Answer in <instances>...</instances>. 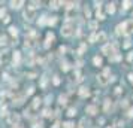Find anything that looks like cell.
<instances>
[{"label": "cell", "instance_id": "obj_1", "mask_svg": "<svg viewBox=\"0 0 133 128\" xmlns=\"http://www.w3.org/2000/svg\"><path fill=\"white\" fill-rule=\"evenodd\" d=\"M109 73H111V70L106 67V69H103V73H100V75L97 76V81H99L100 85H108L109 83V79H111Z\"/></svg>", "mask_w": 133, "mask_h": 128}, {"label": "cell", "instance_id": "obj_2", "mask_svg": "<svg viewBox=\"0 0 133 128\" xmlns=\"http://www.w3.org/2000/svg\"><path fill=\"white\" fill-rule=\"evenodd\" d=\"M61 34L64 36V37H69V36L73 34V25L70 23H66L63 27H61Z\"/></svg>", "mask_w": 133, "mask_h": 128}, {"label": "cell", "instance_id": "obj_3", "mask_svg": "<svg viewBox=\"0 0 133 128\" xmlns=\"http://www.w3.org/2000/svg\"><path fill=\"white\" fill-rule=\"evenodd\" d=\"M24 16H26V20L33 21V20H34V16H36V11H34L33 8H30V6H27L26 11H24Z\"/></svg>", "mask_w": 133, "mask_h": 128}, {"label": "cell", "instance_id": "obj_4", "mask_svg": "<svg viewBox=\"0 0 133 128\" xmlns=\"http://www.w3.org/2000/svg\"><path fill=\"white\" fill-rule=\"evenodd\" d=\"M6 119L12 125H18V124H20V115H16V113H8L6 115Z\"/></svg>", "mask_w": 133, "mask_h": 128}, {"label": "cell", "instance_id": "obj_5", "mask_svg": "<svg viewBox=\"0 0 133 128\" xmlns=\"http://www.w3.org/2000/svg\"><path fill=\"white\" fill-rule=\"evenodd\" d=\"M8 63H9V54H8V51H3L2 54H0V64L6 66Z\"/></svg>", "mask_w": 133, "mask_h": 128}, {"label": "cell", "instance_id": "obj_6", "mask_svg": "<svg viewBox=\"0 0 133 128\" xmlns=\"http://www.w3.org/2000/svg\"><path fill=\"white\" fill-rule=\"evenodd\" d=\"M132 33H133V20L126 21V25H124V34H132Z\"/></svg>", "mask_w": 133, "mask_h": 128}, {"label": "cell", "instance_id": "obj_7", "mask_svg": "<svg viewBox=\"0 0 133 128\" xmlns=\"http://www.w3.org/2000/svg\"><path fill=\"white\" fill-rule=\"evenodd\" d=\"M36 37H30V36H26V43H24V46L26 48H33L34 45H36Z\"/></svg>", "mask_w": 133, "mask_h": 128}, {"label": "cell", "instance_id": "obj_8", "mask_svg": "<svg viewBox=\"0 0 133 128\" xmlns=\"http://www.w3.org/2000/svg\"><path fill=\"white\" fill-rule=\"evenodd\" d=\"M85 112H87L88 115H96V113H97V107L94 106V104H90V106L85 107Z\"/></svg>", "mask_w": 133, "mask_h": 128}, {"label": "cell", "instance_id": "obj_9", "mask_svg": "<svg viewBox=\"0 0 133 128\" xmlns=\"http://www.w3.org/2000/svg\"><path fill=\"white\" fill-rule=\"evenodd\" d=\"M106 39H108V37H106V33H105V31H100V33L97 34V40H96V42L105 43V42H106Z\"/></svg>", "mask_w": 133, "mask_h": 128}, {"label": "cell", "instance_id": "obj_10", "mask_svg": "<svg viewBox=\"0 0 133 128\" xmlns=\"http://www.w3.org/2000/svg\"><path fill=\"white\" fill-rule=\"evenodd\" d=\"M78 93H79V95H81V97H88L90 91H88V88H85V86H81Z\"/></svg>", "mask_w": 133, "mask_h": 128}, {"label": "cell", "instance_id": "obj_11", "mask_svg": "<svg viewBox=\"0 0 133 128\" xmlns=\"http://www.w3.org/2000/svg\"><path fill=\"white\" fill-rule=\"evenodd\" d=\"M41 103H42V100L39 97H34L33 98V103H31V109H37V107L41 106Z\"/></svg>", "mask_w": 133, "mask_h": 128}, {"label": "cell", "instance_id": "obj_12", "mask_svg": "<svg viewBox=\"0 0 133 128\" xmlns=\"http://www.w3.org/2000/svg\"><path fill=\"white\" fill-rule=\"evenodd\" d=\"M20 60H21V55H20V52H14V57H12V61H14V64L16 66L18 63H20Z\"/></svg>", "mask_w": 133, "mask_h": 128}, {"label": "cell", "instance_id": "obj_13", "mask_svg": "<svg viewBox=\"0 0 133 128\" xmlns=\"http://www.w3.org/2000/svg\"><path fill=\"white\" fill-rule=\"evenodd\" d=\"M124 25H126V23H123V24H118V25H117V34H118V36L124 34Z\"/></svg>", "mask_w": 133, "mask_h": 128}, {"label": "cell", "instance_id": "obj_14", "mask_svg": "<svg viewBox=\"0 0 133 128\" xmlns=\"http://www.w3.org/2000/svg\"><path fill=\"white\" fill-rule=\"evenodd\" d=\"M106 12L108 13H114V12H115V3H109L106 6Z\"/></svg>", "mask_w": 133, "mask_h": 128}, {"label": "cell", "instance_id": "obj_15", "mask_svg": "<svg viewBox=\"0 0 133 128\" xmlns=\"http://www.w3.org/2000/svg\"><path fill=\"white\" fill-rule=\"evenodd\" d=\"M132 5H133V2H130V0H126V2H123V12L127 11L129 8H132Z\"/></svg>", "mask_w": 133, "mask_h": 128}, {"label": "cell", "instance_id": "obj_16", "mask_svg": "<svg viewBox=\"0 0 133 128\" xmlns=\"http://www.w3.org/2000/svg\"><path fill=\"white\" fill-rule=\"evenodd\" d=\"M93 63H94V66H97V67H99V66H102V58H100L99 55H96V57L93 58Z\"/></svg>", "mask_w": 133, "mask_h": 128}, {"label": "cell", "instance_id": "obj_17", "mask_svg": "<svg viewBox=\"0 0 133 128\" xmlns=\"http://www.w3.org/2000/svg\"><path fill=\"white\" fill-rule=\"evenodd\" d=\"M21 5H24V2H11V6H12L14 9L21 8Z\"/></svg>", "mask_w": 133, "mask_h": 128}, {"label": "cell", "instance_id": "obj_18", "mask_svg": "<svg viewBox=\"0 0 133 128\" xmlns=\"http://www.w3.org/2000/svg\"><path fill=\"white\" fill-rule=\"evenodd\" d=\"M96 16H97V20H105V15H103V12L100 11V8H97V12H96Z\"/></svg>", "mask_w": 133, "mask_h": 128}, {"label": "cell", "instance_id": "obj_19", "mask_svg": "<svg viewBox=\"0 0 133 128\" xmlns=\"http://www.w3.org/2000/svg\"><path fill=\"white\" fill-rule=\"evenodd\" d=\"M88 27H90L91 30H97V21H90V23H88Z\"/></svg>", "mask_w": 133, "mask_h": 128}, {"label": "cell", "instance_id": "obj_20", "mask_svg": "<svg viewBox=\"0 0 133 128\" xmlns=\"http://www.w3.org/2000/svg\"><path fill=\"white\" fill-rule=\"evenodd\" d=\"M57 23V16H51L49 20H46V24H49V25H54Z\"/></svg>", "mask_w": 133, "mask_h": 128}, {"label": "cell", "instance_id": "obj_21", "mask_svg": "<svg viewBox=\"0 0 133 128\" xmlns=\"http://www.w3.org/2000/svg\"><path fill=\"white\" fill-rule=\"evenodd\" d=\"M9 33L12 34V36H15V37H16V33H18V30H16V27H9Z\"/></svg>", "mask_w": 133, "mask_h": 128}, {"label": "cell", "instance_id": "obj_22", "mask_svg": "<svg viewBox=\"0 0 133 128\" xmlns=\"http://www.w3.org/2000/svg\"><path fill=\"white\" fill-rule=\"evenodd\" d=\"M109 60H111V61H120V60H121V57L118 55V54H115V55H111V57H109Z\"/></svg>", "mask_w": 133, "mask_h": 128}, {"label": "cell", "instance_id": "obj_23", "mask_svg": "<svg viewBox=\"0 0 133 128\" xmlns=\"http://www.w3.org/2000/svg\"><path fill=\"white\" fill-rule=\"evenodd\" d=\"M0 45H8V37L6 36H0Z\"/></svg>", "mask_w": 133, "mask_h": 128}, {"label": "cell", "instance_id": "obj_24", "mask_svg": "<svg viewBox=\"0 0 133 128\" xmlns=\"http://www.w3.org/2000/svg\"><path fill=\"white\" fill-rule=\"evenodd\" d=\"M111 109V100H105V112H109Z\"/></svg>", "mask_w": 133, "mask_h": 128}, {"label": "cell", "instance_id": "obj_25", "mask_svg": "<svg viewBox=\"0 0 133 128\" xmlns=\"http://www.w3.org/2000/svg\"><path fill=\"white\" fill-rule=\"evenodd\" d=\"M59 101H60V104H66V103H67L66 95H60V97H59Z\"/></svg>", "mask_w": 133, "mask_h": 128}, {"label": "cell", "instance_id": "obj_26", "mask_svg": "<svg viewBox=\"0 0 133 128\" xmlns=\"http://www.w3.org/2000/svg\"><path fill=\"white\" fill-rule=\"evenodd\" d=\"M75 76H76V82H81V81H82V75H81L78 70L75 71Z\"/></svg>", "mask_w": 133, "mask_h": 128}, {"label": "cell", "instance_id": "obj_27", "mask_svg": "<svg viewBox=\"0 0 133 128\" xmlns=\"http://www.w3.org/2000/svg\"><path fill=\"white\" fill-rule=\"evenodd\" d=\"M63 128H75V124H72V122H64V124H63Z\"/></svg>", "mask_w": 133, "mask_h": 128}, {"label": "cell", "instance_id": "obj_28", "mask_svg": "<svg viewBox=\"0 0 133 128\" xmlns=\"http://www.w3.org/2000/svg\"><path fill=\"white\" fill-rule=\"evenodd\" d=\"M96 40H97V34H96V33H93V34L90 36V42H91V43H94Z\"/></svg>", "mask_w": 133, "mask_h": 128}, {"label": "cell", "instance_id": "obj_29", "mask_svg": "<svg viewBox=\"0 0 133 128\" xmlns=\"http://www.w3.org/2000/svg\"><path fill=\"white\" fill-rule=\"evenodd\" d=\"M31 128H44V124H42V122H41V121H39V122H34V124H33V127H31Z\"/></svg>", "mask_w": 133, "mask_h": 128}, {"label": "cell", "instance_id": "obj_30", "mask_svg": "<svg viewBox=\"0 0 133 128\" xmlns=\"http://www.w3.org/2000/svg\"><path fill=\"white\" fill-rule=\"evenodd\" d=\"M57 5H61V2H52V3H49V6H51L52 9H57V8H59Z\"/></svg>", "mask_w": 133, "mask_h": 128}, {"label": "cell", "instance_id": "obj_31", "mask_svg": "<svg viewBox=\"0 0 133 128\" xmlns=\"http://www.w3.org/2000/svg\"><path fill=\"white\" fill-rule=\"evenodd\" d=\"M67 115H69V116H75V115H76V110H75V109H69Z\"/></svg>", "mask_w": 133, "mask_h": 128}, {"label": "cell", "instance_id": "obj_32", "mask_svg": "<svg viewBox=\"0 0 133 128\" xmlns=\"http://www.w3.org/2000/svg\"><path fill=\"white\" fill-rule=\"evenodd\" d=\"M52 83H54V85H59V83H60L59 76H54V78H52Z\"/></svg>", "mask_w": 133, "mask_h": 128}, {"label": "cell", "instance_id": "obj_33", "mask_svg": "<svg viewBox=\"0 0 133 128\" xmlns=\"http://www.w3.org/2000/svg\"><path fill=\"white\" fill-rule=\"evenodd\" d=\"M46 40H48V42L54 40V34H52V33H48V34H46Z\"/></svg>", "mask_w": 133, "mask_h": 128}, {"label": "cell", "instance_id": "obj_34", "mask_svg": "<svg viewBox=\"0 0 133 128\" xmlns=\"http://www.w3.org/2000/svg\"><path fill=\"white\" fill-rule=\"evenodd\" d=\"M39 24H41V25H45V24H46V18H45V16H42L41 20H39Z\"/></svg>", "mask_w": 133, "mask_h": 128}, {"label": "cell", "instance_id": "obj_35", "mask_svg": "<svg viewBox=\"0 0 133 128\" xmlns=\"http://www.w3.org/2000/svg\"><path fill=\"white\" fill-rule=\"evenodd\" d=\"M84 13H85V16H87V18H90V15H91V12H90V9H88V8H85V9H84Z\"/></svg>", "mask_w": 133, "mask_h": 128}, {"label": "cell", "instance_id": "obj_36", "mask_svg": "<svg viewBox=\"0 0 133 128\" xmlns=\"http://www.w3.org/2000/svg\"><path fill=\"white\" fill-rule=\"evenodd\" d=\"M85 49H87V46H85V45H81V48L78 49V54H82V52H84Z\"/></svg>", "mask_w": 133, "mask_h": 128}, {"label": "cell", "instance_id": "obj_37", "mask_svg": "<svg viewBox=\"0 0 133 128\" xmlns=\"http://www.w3.org/2000/svg\"><path fill=\"white\" fill-rule=\"evenodd\" d=\"M78 128H85V119H81V122H79V125H78Z\"/></svg>", "mask_w": 133, "mask_h": 128}, {"label": "cell", "instance_id": "obj_38", "mask_svg": "<svg viewBox=\"0 0 133 128\" xmlns=\"http://www.w3.org/2000/svg\"><path fill=\"white\" fill-rule=\"evenodd\" d=\"M61 69H63L64 71H66V70H69V64H67V63H63V64H61Z\"/></svg>", "mask_w": 133, "mask_h": 128}, {"label": "cell", "instance_id": "obj_39", "mask_svg": "<svg viewBox=\"0 0 133 128\" xmlns=\"http://www.w3.org/2000/svg\"><path fill=\"white\" fill-rule=\"evenodd\" d=\"M44 116H51V112H49V109H45V110H44Z\"/></svg>", "mask_w": 133, "mask_h": 128}, {"label": "cell", "instance_id": "obj_40", "mask_svg": "<svg viewBox=\"0 0 133 128\" xmlns=\"http://www.w3.org/2000/svg\"><path fill=\"white\" fill-rule=\"evenodd\" d=\"M127 115H129L130 118H133V107H130V109H129V113H127Z\"/></svg>", "mask_w": 133, "mask_h": 128}, {"label": "cell", "instance_id": "obj_41", "mask_svg": "<svg viewBox=\"0 0 133 128\" xmlns=\"http://www.w3.org/2000/svg\"><path fill=\"white\" fill-rule=\"evenodd\" d=\"M127 60H129V61H132V60H133V52H130L129 55H127Z\"/></svg>", "mask_w": 133, "mask_h": 128}, {"label": "cell", "instance_id": "obj_42", "mask_svg": "<svg viewBox=\"0 0 133 128\" xmlns=\"http://www.w3.org/2000/svg\"><path fill=\"white\" fill-rule=\"evenodd\" d=\"M33 91H34V88H29V91H27V94L30 95V94H33Z\"/></svg>", "mask_w": 133, "mask_h": 128}, {"label": "cell", "instance_id": "obj_43", "mask_svg": "<svg viewBox=\"0 0 133 128\" xmlns=\"http://www.w3.org/2000/svg\"><path fill=\"white\" fill-rule=\"evenodd\" d=\"M129 81L133 83V73H130V75H129Z\"/></svg>", "mask_w": 133, "mask_h": 128}, {"label": "cell", "instance_id": "obj_44", "mask_svg": "<svg viewBox=\"0 0 133 128\" xmlns=\"http://www.w3.org/2000/svg\"><path fill=\"white\" fill-rule=\"evenodd\" d=\"M123 46H124V48H130V42H129V40H127V42H126V43H124V45H123Z\"/></svg>", "mask_w": 133, "mask_h": 128}, {"label": "cell", "instance_id": "obj_45", "mask_svg": "<svg viewBox=\"0 0 133 128\" xmlns=\"http://www.w3.org/2000/svg\"><path fill=\"white\" fill-rule=\"evenodd\" d=\"M5 15V9H0V18H2Z\"/></svg>", "mask_w": 133, "mask_h": 128}, {"label": "cell", "instance_id": "obj_46", "mask_svg": "<svg viewBox=\"0 0 133 128\" xmlns=\"http://www.w3.org/2000/svg\"><path fill=\"white\" fill-rule=\"evenodd\" d=\"M9 20H11V18H9V16H5V20H3V23H9Z\"/></svg>", "mask_w": 133, "mask_h": 128}, {"label": "cell", "instance_id": "obj_47", "mask_svg": "<svg viewBox=\"0 0 133 128\" xmlns=\"http://www.w3.org/2000/svg\"><path fill=\"white\" fill-rule=\"evenodd\" d=\"M121 93V88H115V94H120Z\"/></svg>", "mask_w": 133, "mask_h": 128}, {"label": "cell", "instance_id": "obj_48", "mask_svg": "<svg viewBox=\"0 0 133 128\" xmlns=\"http://www.w3.org/2000/svg\"><path fill=\"white\" fill-rule=\"evenodd\" d=\"M121 106H123V107H126V106H127V100H124V101L121 103Z\"/></svg>", "mask_w": 133, "mask_h": 128}, {"label": "cell", "instance_id": "obj_49", "mask_svg": "<svg viewBox=\"0 0 133 128\" xmlns=\"http://www.w3.org/2000/svg\"><path fill=\"white\" fill-rule=\"evenodd\" d=\"M14 128H23V127H21L20 124H18V125H14Z\"/></svg>", "mask_w": 133, "mask_h": 128}]
</instances>
